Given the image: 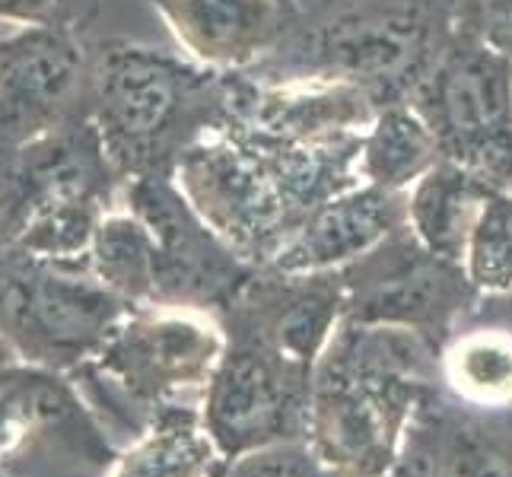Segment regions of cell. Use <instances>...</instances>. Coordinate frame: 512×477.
Returning <instances> with one entry per match:
<instances>
[{
	"label": "cell",
	"mask_w": 512,
	"mask_h": 477,
	"mask_svg": "<svg viewBox=\"0 0 512 477\" xmlns=\"http://www.w3.org/2000/svg\"><path fill=\"white\" fill-rule=\"evenodd\" d=\"M420 331L344 318L312 369L306 443L338 477H388L423 385Z\"/></svg>",
	"instance_id": "obj_1"
},
{
	"label": "cell",
	"mask_w": 512,
	"mask_h": 477,
	"mask_svg": "<svg viewBox=\"0 0 512 477\" xmlns=\"http://www.w3.org/2000/svg\"><path fill=\"white\" fill-rule=\"evenodd\" d=\"M201 70L166 51L118 42L102 48L90 77V118L121 182L163 175L179 159L182 125L198 99Z\"/></svg>",
	"instance_id": "obj_2"
},
{
	"label": "cell",
	"mask_w": 512,
	"mask_h": 477,
	"mask_svg": "<svg viewBox=\"0 0 512 477\" xmlns=\"http://www.w3.org/2000/svg\"><path fill=\"white\" fill-rule=\"evenodd\" d=\"M125 309L86 268L20 252L0 258V334L42 360L70 363L102 350Z\"/></svg>",
	"instance_id": "obj_3"
},
{
	"label": "cell",
	"mask_w": 512,
	"mask_h": 477,
	"mask_svg": "<svg viewBox=\"0 0 512 477\" xmlns=\"http://www.w3.org/2000/svg\"><path fill=\"white\" fill-rule=\"evenodd\" d=\"M90 77L77 29L10 26L0 35V166L90 109Z\"/></svg>",
	"instance_id": "obj_4"
},
{
	"label": "cell",
	"mask_w": 512,
	"mask_h": 477,
	"mask_svg": "<svg viewBox=\"0 0 512 477\" xmlns=\"http://www.w3.org/2000/svg\"><path fill=\"white\" fill-rule=\"evenodd\" d=\"M121 175L105 156L90 109L32 140L0 166V242L70 210H105Z\"/></svg>",
	"instance_id": "obj_5"
},
{
	"label": "cell",
	"mask_w": 512,
	"mask_h": 477,
	"mask_svg": "<svg viewBox=\"0 0 512 477\" xmlns=\"http://www.w3.org/2000/svg\"><path fill=\"white\" fill-rule=\"evenodd\" d=\"M306 411L309 398L299 401L290 369L271 353L226 350L207 382L201 427L217 455L233 462L299 439V430H306Z\"/></svg>",
	"instance_id": "obj_6"
},
{
	"label": "cell",
	"mask_w": 512,
	"mask_h": 477,
	"mask_svg": "<svg viewBox=\"0 0 512 477\" xmlns=\"http://www.w3.org/2000/svg\"><path fill=\"white\" fill-rule=\"evenodd\" d=\"M226 353L220 328L198 312H144L125 318L99 350L102 369L137 398L207 385Z\"/></svg>",
	"instance_id": "obj_7"
},
{
	"label": "cell",
	"mask_w": 512,
	"mask_h": 477,
	"mask_svg": "<svg viewBox=\"0 0 512 477\" xmlns=\"http://www.w3.org/2000/svg\"><path fill=\"white\" fill-rule=\"evenodd\" d=\"M347 271L353 280L344 287V318L411 331L455 309V284L465 280L458 264L430 255L417 239L395 245L388 239Z\"/></svg>",
	"instance_id": "obj_8"
},
{
	"label": "cell",
	"mask_w": 512,
	"mask_h": 477,
	"mask_svg": "<svg viewBox=\"0 0 512 477\" xmlns=\"http://www.w3.org/2000/svg\"><path fill=\"white\" fill-rule=\"evenodd\" d=\"M408 194L353 185L312 207L271 258V268L284 277H322L347 271L379 245L408 229Z\"/></svg>",
	"instance_id": "obj_9"
},
{
	"label": "cell",
	"mask_w": 512,
	"mask_h": 477,
	"mask_svg": "<svg viewBox=\"0 0 512 477\" xmlns=\"http://www.w3.org/2000/svg\"><path fill=\"white\" fill-rule=\"evenodd\" d=\"M436 128L449 140V159H462L468 169L484 156L500 159L512 144V74L493 51H458L436 77Z\"/></svg>",
	"instance_id": "obj_10"
},
{
	"label": "cell",
	"mask_w": 512,
	"mask_h": 477,
	"mask_svg": "<svg viewBox=\"0 0 512 477\" xmlns=\"http://www.w3.org/2000/svg\"><path fill=\"white\" fill-rule=\"evenodd\" d=\"M153 10L201 70L249 67L284 26L280 0H153Z\"/></svg>",
	"instance_id": "obj_11"
},
{
	"label": "cell",
	"mask_w": 512,
	"mask_h": 477,
	"mask_svg": "<svg viewBox=\"0 0 512 477\" xmlns=\"http://www.w3.org/2000/svg\"><path fill=\"white\" fill-rule=\"evenodd\" d=\"M373 115L360 83L331 77L325 83H296L255 96L249 125L271 137L322 144L360 137Z\"/></svg>",
	"instance_id": "obj_12"
},
{
	"label": "cell",
	"mask_w": 512,
	"mask_h": 477,
	"mask_svg": "<svg viewBox=\"0 0 512 477\" xmlns=\"http://www.w3.org/2000/svg\"><path fill=\"white\" fill-rule=\"evenodd\" d=\"M487 194V179H481L474 169L455 163V159H439L404 198L408 233L430 255L462 268L471 226L478 220Z\"/></svg>",
	"instance_id": "obj_13"
},
{
	"label": "cell",
	"mask_w": 512,
	"mask_h": 477,
	"mask_svg": "<svg viewBox=\"0 0 512 477\" xmlns=\"http://www.w3.org/2000/svg\"><path fill=\"white\" fill-rule=\"evenodd\" d=\"M439 163V134L411 105H385L360 137L357 175L363 185L408 194Z\"/></svg>",
	"instance_id": "obj_14"
},
{
	"label": "cell",
	"mask_w": 512,
	"mask_h": 477,
	"mask_svg": "<svg viewBox=\"0 0 512 477\" xmlns=\"http://www.w3.org/2000/svg\"><path fill=\"white\" fill-rule=\"evenodd\" d=\"M86 268L105 290L125 303H156V245L150 229L131 210H105L96 226Z\"/></svg>",
	"instance_id": "obj_15"
},
{
	"label": "cell",
	"mask_w": 512,
	"mask_h": 477,
	"mask_svg": "<svg viewBox=\"0 0 512 477\" xmlns=\"http://www.w3.org/2000/svg\"><path fill=\"white\" fill-rule=\"evenodd\" d=\"M439 376L468 408H512V328L490 325L458 334L439 360Z\"/></svg>",
	"instance_id": "obj_16"
},
{
	"label": "cell",
	"mask_w": 512,
	"mask_h": 477,
	"mask_svg": "<svg viewBox=\"0 0 512 477\" xmlns=\"http://www.w3.org/2000/svg\"><path fill=\"white\" fill-rule=\"evenodd\" d=\"M420 26L411 16H369L338 23L325 39V58L341 80H385L411 64L420 48Z\"/></svg>",
	"instance_id": "obj_17"
},
{
	"label": "cell",
	"mask_w": 512,
	"mask_h": 477,
	"mask_svg": "<svg viewBox=\"0 0 512 477\" xmlns=\"http://www.w3.org/2000/svg\"><path fill=\"white\" fill-rule=\"evenodd\" d=\"M344 322V290L306 287L303 293L290 296L271 318L268 353L284 363L290 373L306 376L322 360L331 338Z\"/></svg>",
	"instance_id": "obj_18"
},
{
	"label": "cell",
	"mask_w": 512,
	"mask_h": 477,
	"mask_svg": "<svg viewBox=\"0 0 512 477\" xmlns=\"http://www.w3.org/2000/svg\"><path fill=\"white\" fill-rule=\"evenodd\" d=\"M462 271L468 287L487 296L512 293V191L490 188L471 226Z\"/></svg>",
	"instance_id": "obj_19"
},
{
	"label": "cell",
	"mask_w": 512,
	"mask_h": 477,
	"mask_svg": "<svg viewBox=\"0 0 512 477\" xmlns=\"http://www.w3.org/2000/svg\"><path fill=\"white\" fill-rule=\"evenodd\" d=\"M214 452L217 449L207 439L204 427H194L188 420L163 423L128 458L118 477H201Z\"/></svg>",
	"instance_id": "obj_20"
},
{
	"label": "cell",
	"mask_w": 512,
	"mask_h": 477,
	"mask_svg": "<svg viewBox=\"0 0 512 477\" xmlns=\"http://www.w3.org/2000/svg\"><path fill=\"white\" fill-rule=\"evenodd\" d=\"M417 455L433 477H512V452L478 427H449Z\"/></svg>",
	"instance_id": "obj_21"
},
{
	"label": "cell",
	"mask_w": 512,
	"mask_h": 477,
	"mask_svg": "<svg viewBox=\"0 0 512 477\" xmlns=\"http://www.w3.org/2000/svg\"><path fill=\"white\" fill-rule=\"evenodd\" d=\"M226 477H338V474L312 452L309 443L290 439V443H277L242 458H233V468H229Z\"/></svg>",
	"instance_id": "obj_22"
},
{
	"label": "cell",
	"mask_w": 512,
	"mask_h": 477,
	"mask_svg": "<svg viewBox=\"0 0 512 477\" xmlns=\"http://www.w3.org/2000/svg\"><path fill=\"white\" fill-rule=\"evenodd\" d=\"M96 0H0V23L7 26H45L77 29L86 7Z\"/></svg>",
	"instance_id": "obj_23"
},
{
	"label": "cell",
	"mask_w": 512,
	"mask_h": 477,
	"mask_svg": "<svg viewBox=\"0 0 512 477\" xmlns=\"http://www.w3.org/2000/svg\"><path fill=\"white\" fill-rule=\"evenodd\" d=\"M388 477H433V471L427 468V462H423L417 452H411L408 458H398V465L392 468Z\"/></svg>",
	"instance_id": "obj_24"
},
{
	"label": "cell",
	"mask_w": 512,
	"mask_h": 477,
	"mask_svg": "<svg viewBox=\"0 0 512 477\" xmlns=\"http://www.w3.org/2000/svg\"><path fill=\"white\" fill-rule=\"evenodd\" d=\"M506 299H509V309H506V318H503V322H500V325H506V328H512V293H509Z\"/></svg>",
	"instance_id": "obj_25"
},
{
	"label": "cell",
	"mask_w": 512,
	"mask_h": 477,
	"mask_svg": "<svg viewBox=\"0 0 512 477\" xmlns=\"http://www.w3.org/2000/svg\"><path fill=\"white\" fill-rule=\"evenodd\" d=\"M4 252H7V249H4V242H0V258H4Z\"/></svg>",
	"instance_id": "obj_26"
}]
</instances>
